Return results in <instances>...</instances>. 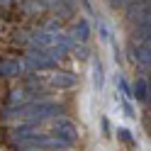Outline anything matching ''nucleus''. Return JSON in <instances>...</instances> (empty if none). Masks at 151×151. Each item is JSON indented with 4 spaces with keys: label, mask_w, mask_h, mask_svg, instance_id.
Segmentation results:
<instances>
[{
    "label": "nucleus",
    "mask_w": 151,
    "mask_h": 151,
    "mask_svg": "<svg viewBox=\"0 0 151 151\" xmlns=\"http://www.w3.org/2000/svg\"><path fill=\"white\" fill-rule=\"evenodd\" d=\"M119 139L124 141V144H132V137H129V132H127V129H119Z\"/></svg>",
    "instance_id": "1"
}]
</instances>
